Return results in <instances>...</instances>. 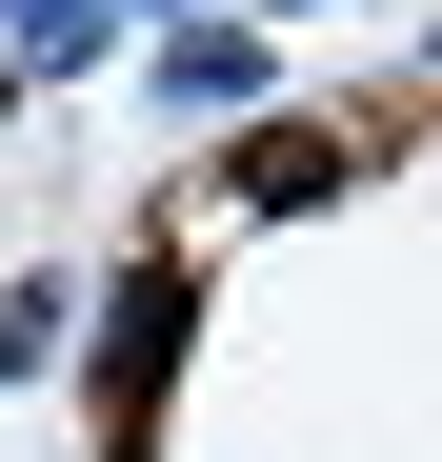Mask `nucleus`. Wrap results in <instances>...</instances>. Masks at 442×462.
I'll list each match as a JSON object with an SVG mask.
<instances>
[{
    "label": "nucleus",
    "mask_w": 442,
    "mask_h": 462,
    "mask_svg": "<svg viewBox=\"0 0 442 462\" xmlns=\"http://www.w3.org/2000/svg\"><path fill=\"white\" fill-rule=\"evenodd\" d=\"M161 362H181V262H141V282H121V322H101V422H121V442L161 422Z\"/></svg>",
    "instance_id": "1"
},
{
    "label": "nucleus",
    "mask_w": 442,
    "mask_h": 462,
    "mask_svg": "<svg viewBox=\"0 0 442 462\" xmlns=\"http://www.w3.org/2000/svg\"><path fill=\"white\" fill-rule=\"evenodd\" d=\"M221 181H242V201H322V181H342V141H322V121H262Z\"/></svg>",
    "instance_id": "2"
}]
</instances>
